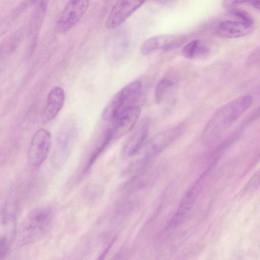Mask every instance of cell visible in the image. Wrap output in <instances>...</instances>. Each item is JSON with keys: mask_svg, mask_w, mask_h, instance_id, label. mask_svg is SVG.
Returning a JSON list of instances; mask_svg holds the SVG:
<instances>
[{"mask_svg": "<svg viewBox=\"0 0 260 260\" xmlns=\"http://www.w3.org/2000/svg\"><path fill=\"white\" fill-rule=\"evenodd\" d=\"M251 95L239 96L219 108L206 123L201 135V141L210 145L223 134L251 106Z\"/></svg>", "mask_w": 260, "mask_h": 260, "instance_id": "1", "label": "cell"}, {"mask_svg": "<svg viewBox=\"0 0 260 260\" xmlns=\"http://www.w3.org/2000/svg\"><path fill=\"white\" fill-rule=\"evenodd\" d=\"M53 220L52 210L40 206L31 211L23 220L15 236L17 245L25 246L42 239L49 231Z\"/></svg>", "mask_w": 260, "mask_h": 260, "instance_id": "2", "label": "cell"}, {"mask_svg": "<svg viewBox=\"0 0 260 260\" xmlns=\"http://www.w3.org/2000/svg\"><path fill=\"white\" fill-rule=\"evenodd\" d=\"M142 90V83L135 81L119 90L111 99L103 111L102 117L105 120H114L122 111L134 106Z\"/></svg>", "mask_w": 260, "mask_h": 260, "instance_id": "3", "label": "cell"}, {"mask_svg": "<svg viewBox=\"0 0 260 260\" xmlns=\"http://www.w3.org/2000/svg\"><path fill=\"white\" fill-rule=\"evenodd\" d=\"M89 4V0H68L55 23V32L64 34L73 28L82 19Z\"/></svg>", "mask_w": 260, "mask_h": 260, "instance_id": "4", "label": "cell"}, {"mask_svg": "<svg viewBox=\"0 0 260 260\" xmlns=\"http://www.w3.org/2000/svg\"><path fill=\"white\" fill-rule=\"evenodd\" d=\"M51 144V135L47 130L41 128L34 134L30 143L27 158L31 169L38 168L44 162L49 154Z\"/></svg>", "mask_w": 260, "mask_h": 260, "instance_id": "5", "label": "cell"}, {"mask_svg": "<svg viewBox=\"0 0 260 260\" xmlns=\"http://www.w3.org/2000/svg\"><path fill=\"white\" fill-rule=\"evenodd\" d=\"M77 135L76 124L68 121L62 127L57 140V147L53 158L56 167H61L66 162Z\"/></svg>", "mask_w": 260, "mask_h": 260, "instance_id": "6", "label": "cell"}, {"mask_svg": "<svg viewBox=\"0 0 260 260\" xmlns=\"http://www.w3.org/2000/svg\"><path fill=\"white\" fill-rule=\"evenodd\" d=\"M228 17L229 19L220 20L216 23L213 28L215 35L222 38L234 39L246 36L252 32L254 24L230 16Z\"/></svg>", "mask_w": 260, "mask_h": 260, "instance_id": "7", "label": "cell"}, {"mask_svg": "<svg viewBox=\"0 0 260 260\" xmlns=\"http://www.w3.org/2000/svg\"><path fill=\"white\" fill-rule=\"evenodd\" d=\"M141 110L134 105L122 111L114 120V124L109 129L111 138L118 140L129 132L139 118Z\"/></svg>", "mask_w": 260, "mask_h": 260, "instance_id": "8", "label": "cell"}, {"mask_svg": "<svg viewBox=\"0 0 260 260\" xmlns=\"http://www.w3.org/2000/svg\"><path fill=\"white\" fill-rule=\"evenodd\" d=\"M186 40L182 35H160L151 37L145 41L140 47L144 55H149L157 50L170 51L182 45Z\"/></svg>", "mask_w": 260, "mask_h": 260, "instance_id": "9", "label": "cell"}, {"mask_svg": "<svg viewBox=\"0 0 260 260\" xmlns=\"http://www.w3.org/2000/svg\"><path fill=\"white\" fill-rule=\"evenodd\" d=\"M145 1L146 0H117L108 15L105 24L106 27L113 28L120 25Z\"/></svg>", "mask_w": 260, "mask_h": 260, "instance_id": "10", "label": "cell"}, {"mask_svg": "<svg viewBox=\"0 0 260 260\" xmlns=\"http://www.w3.org/2000/svg\"><path fill=\"white\" fill-rule=\"evenodd\" d=\"M181 125L169 128L155 136L148 143L146 149V158L161 151L166 147L171 144L181 134Z\"/></svg>", "mask_w": 260, "mask_h": 260, "instance_id": "11", "label": "cell"}, {"mask_svg": "<svg viewBox=\"0 0 260 260\" xmlns=\"http://www.w3.org/2000/svg\"><path fill=\"white\" fill-rule=\"evenodd\" d=\"M65 99L63 89L59 86L53 87L48 93L42 113V121L48 122L53 119L62 109Z\"/></svg>", "mask_w": 260, "mask_h": 260, "instance_id": "12", "label": "cell"}, {"mask_svg": "<svg viewBox=\"0 0 260 260\" xmlns=\"http://www.w3.org/2000/svg\"><path fill=\"white\" fill-rule=\"evenodd\" d=\"M204 178L205 176L204 175L192 186L184 195L178 210L170 223V226H175L179 225L184 219L185 215L192 208L198 196Z\"/></svg>", "mask_w": 260, "mask_h": 260, "instance_id": "13", "label": "cell"}, {"mask_svg": "<svg viewBox=\"0 0 260 260\" xmlns=\"http://www.w3.org/2000/svg\"><path fill=\"white\" fill-rule=\"evenodd\" d=\"M148 132V123H143L124 144L122 150L123 155L131 157L139 152L144 144Z\"/></svg>", "mask_w": 260, "mask_h": 260, "instance_id": "14", "label": "cell"}, {"mask_svg": "<svg viewBox=\"0 0 260 260\" xmlns=\"http://www.w3.org/2000/svg\"><path fill=\"white\" fill-rule=\"evenodd\" d=\"M209 51L208 47L200 40H193L186 44L182 50L183 56L188 59L206 54Z\"/></svg>", "mask_w": 260, "mask_h": 260, "instance_id": "15", "label": "cell"}, {"mask_svg": "<svg viewBox=\"0 0 260 260\" xmlns=\"http://www.w3.org/2000/svg\"><path fill=\"white\" fill-rule=\"evenodd\" d=\"M177 82L176 77L168 75L162 78L158 83L154 93L155 100L157 104L161 102L167 92Z\"/></svg>", "mask_w": 260, "mask_h": 260, "instance_id": "16", "label": "cell"}, {"mask_svg": "<svg viewBox=\"0 0 260 260\" xmlns=\"http://www.w3.org/2000/svg\"><path fill=\"white\" fill-rule=\"evenodd\" d=\"M227 16L233 17L249 24H254L252 16L246 11L237 9L231 8L228 12Z\"/></svg>", "mask_w": 260, "mask_h": 260, "instance_id": "17", "label": "cell"}, {"mask_svg": "<svg viewBox=\"0 0 260 260\" xmlns=\"http://www.w3.org/2000/svg\"><path fill=\"white\" fill-rule=\"evenodd\" d=\"M259 48L255 49L246 58L245 63L247 66L254 64L259 61Z\"/></svg>", "mask_w": 260, "mask_h": 260, "instance_id": "18", "label": "cell"}, {"mask_svg": "<svg viewBox=\"0 0 260 260\" xmlns=\"http://www.w3.org/2000/svg\"><path fill=\"white\" fill-rule=\"evenodd\" d=\"M9 248V242L6 237H0V259L7 253Z\"/></svg>", "mask_w": 260, "mask_h": 260, "instance_id": "19", "label": "cell"}, {"mask_svg": "<svg viewBox=\"0 0 260 260\" xmlns=\"http://www.w3.org/2000/svg\"><path fill=\"white\" fill-rule=\"evenodd\" d=\"M251 0H223L222 6L226 9H231L245 3H249Z\"/></svg>", "mask_w": 260, "mask_h": 260, "instance_id": "20", "label": "cell"}, {"mask_svg": "<svg viewBox=\"0 0 260 260\" xmlns=\"http://www.w3.org/2000/svg\"><path fill=\"white\" fill-rule=\"evenodd\" d=\"M248 4H249L254 8L257 10L259 9L260 1L259 0H251Z\"/></svg>", "mask_w": 260, "mask_h": 260, "instance_id": "21", "label": "cell"}, {"mask_svg": "<svg viewBox=\"0 0 260 260\" xmlns=\"http://www.w3.org/2000/svg\"><path fill=\"white\" fill-rule=\"evenodd\" d=\"M153 1L157 4L162 5H167L171 4L175 0H153Z\"/></svg>", "mask_w": 260, "mask_h": 260, "instance_id": "22", "label": "cell"}]
</instances>
